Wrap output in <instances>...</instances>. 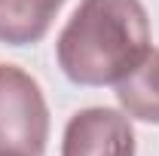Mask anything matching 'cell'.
Wrapping results in <instances>:
<instances>
[{
	"mask_svg": "<svg viewBox=\"0 0 159 156\" xmlns=\"http://www.w3.org/2000/svg\"><path fill=\"white\" fill-rule=\"evenodd\" d=\"M150 49L141 0H83L55 40L58 67L77 86H116Z\"/></svg>",
	"mask_w": 159,
	"mask_h": 156,
	"instance_id": "6da1fadb",
	"label": "cell"
},
{
	"mask_svg": "<svg viewBox=\"0 0 159 156\" xmlns=\"http://www.w3.org/2000/svg\"><path fill=\"white\" fill-rule=\"evenodd\" d=\"M49 107L40 83L19 64H0V150L43 156Z\"/></svg>",
	"mask_w": 159,
	"mask_h": 156,
	"instance_id": "7a4b0ae2",
	"label": "cell"
},
{
	"mask_svg": "<svg viewBox=\"0 0 159 156\" xmlns=\"http://www.w3.org/2000/svg\"><path fill=\"white\" fill-rule=\"evenodd\" d=\"M135 129L125 110L83 107L64 126L61 156H135Z\"/></svg>",
	"mask_w": 159,
	"mask_h": 156,
	"instance_id": "3957f363",
	"label": "cell"
},
{
	"mask_svg": "<svg viewBox=\"0 0 159 156\" xmlns=\"http://www.w3.org/2000/svg\"><path fill=\"white\" fill-rule=\"evenodd\" d=\"M116 101L132 119L159 126V49H150L138 67L116 83Z\"/></svg>",
	"mask_w": 159,
	"mask_h": 156,
	"instance_id": "277c9868",
	"label": "cell"
},
{
	"mask_svg": "<svg viewBox=\"0 0 159 156\" xmlns=\"http://www.w3.org/2000/svg\"><path fill=\"white\" fill-rule=\"evenodd\" d=\"M37 3H49V6H55V9H61V3H64V0H37Z\"/></svg>",
	"mask_w": 159,
	"mask_h": 156,
	"instance_id": "5b68a950",
	"label": "cell"
},
{
	"mask_svg": "<svg viewBox=\"0 0 159 156\" xmlns=\"http://www.w3.org/2000/svg\"><path fill=\"white\" fill-rule=\"evenodd\" d=\"M0 156H25V153H12V150H0Z\"/></svg>",
	"mask_w": 159,
	"mask_h": 156,
	"instance_id": "8992f818",
	"label": "cell"
}]
</instances>
